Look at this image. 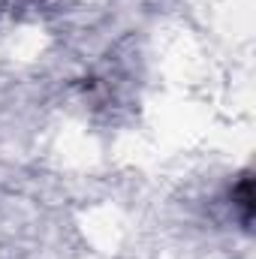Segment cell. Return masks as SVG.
<instances>
[{
	"label": "cell",
	"mask_w": 256,
	"mask_h": 259,
	"mask_svg": "<svg viewBox=\"0 0 256 259\" xmlns=\"http://www.w3.org/2000/svg\"><path fill=\"white\" fill-rule=\"evenodd\" d=\"M235 199H238V205H241V211H244V223H250V220H253V184H250L247 175L238 181Z\"/></svg>",
	"instance_id": "6da1fadb"
}]
</instances>
